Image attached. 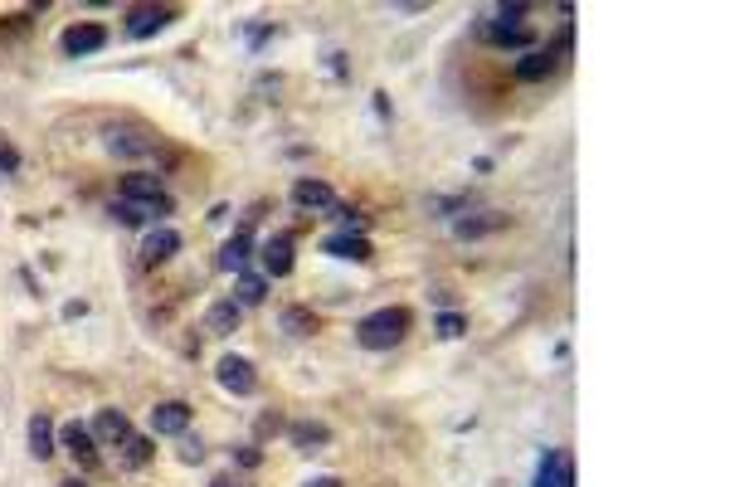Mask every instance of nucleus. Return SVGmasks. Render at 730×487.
Wrapping results in <instances>:
<instances>
[{
	"instance_id": "1",
	"label": "nucleus",
	"mask_w": 730,
	"mask_h": 487,
	"mask_svg": "<svg viewBox=\"0 0 730 487\" xmlns=\"http://www.w3.org/2000/svg\"><path fill=\"white\" fill-rule=\"evenodd\" d=\"M409 307H380V312H370L361 317V327H356V341H361L365 351H390V346H400L404 332H409Z\"/></svg>"
},
{
	"instance_id": "2",
	"label": "nucleus",
	"mask_w": 730,
	"mask_h": 487,
	"mask_svg": "<svg viewBox=\"0 0 730 487\" xmlns=\"http://www.w3.org/2000/svg\"><path fill=\"white\" fill-rule=\"evenodd\" d=\"M103 147L112 156H122V161H142V156L161 151V137L151 127H142V122H112L108 132H103Z\"/></svg>"
},
{
	"instance_id": "3",
	"label": "nucleus",
	"mask_w": 730,
	"mask_h": 487,
	"mask_svg": "<svg viewBox=\"0 0 730 487\" xmlns=\"http://www.w3.org/2000/svg\"><path fill=\"white\" fill-rule=\"evenodd\" d=\"M59 444L69 449V458L83 468V473H93L98 463H103V453H98V439H93V429H83V424H64L59 429Z\"/></svg>"
},
{
	"instance_id": "4",
	"label": "nucleus",
	"mask_w": 730,
	"mask_h": 487,
	"mask_svg": "<svg viewBox=\"0 0 730 487\" xmlns=\"http://www.w3.org/2000/svg\"><path fill=\"white\" fill-rule=\"evenodd\" d=\"M103 44H108V30H103V25H93V20L69 25V30L59 35V49H64L69 59H88V54H98Z\"/></svg>"
},
{
	"instance_id": "5",
	"label": "nucleus",
	"mask_w": 730,
	"mask_h": 487,
	"mask_svg": "<svg viewBox=\"0 0 730 487\" xmlns=\"http://www.w3.org/2000/svg\"><path fill=\"white\" fill-rule=\"evenodd\" d=\"M215 380L229 390V395H254V390H258V371H254V361H249V356H224V361H219V371H215Z\"/></svg>"
},
{
	"instance_id": "6",
	"label": "nucleus",
	"mask_w": 730,
	"mask_h": 487,
	"mask_svg": "<svg viewBox=\"0 0 730 487\" xmlns=\"http://www.w3.org/2000/svg\"><path fill=\"white\" fill-rule=\"evenodd\" d=\"M258 263H263V278H288L292 273V234H273L258 244Z\"/></svg>"
},
{
	"instance_id": "7",
	"label": "nucleus",
	"mask_w": 730,
	"mask_h": 487,
	"mask_svg": "<svg viewBox=\"0 0 730 487\" xmlns=\"http://www.w3.org/2000/svg\"><path fill=\"white\" fill-rule=\"evenodd\" d=\"M108 210H112L117 225H146V220L171 215V200H112Z\"/></svg>"
},
{
	"instance_id": "8",
	"label": "nucleus",
	"mask_w": 730,
	"mask_h": 487,
	"mask_svg": "<svg viewBox=\"0 0 730 487\" xmlns=\"http://www.w3.org/2000/svg\"><path fill=\"white\" fill-rule=\"evenodd\" d=\"M171 20H176V10H171V5H137V10L127 15V35L146 39V35H156V30H166Z\"/></svg>"
},
{
	"instance_id": "9",
	"label": "nucleus",
	"mask_w": 730,
	"mask_h": 487,
	"mask_svg": "<svg viewBox=\"0 0 730 487\" xmlns=\"http://www.w3.org/2000/svg\"><path fill=\"white\" fill-rule=\"evenodd\" d=\"M322 254H331V259H351V263H365L375 249H370V239L365 234H351V229H341V234H327L322 239Z\"/></svg>"
},
{
	"instance_id": "10",
	"label": "nucleus",
	"mask_w": 730,
	"mask_h": 487,
	"mask_svg": "<svg viewBox=\"0 0 730 487\" xmlns=\"http://www.w3.org/2000/svg\"><path fill=\"white\" fill-rule=\"evenodd\" d=\"M185 429H190V405L185 400H161L151 410V434H176L181 439Z\"/></svg>"
},
{
	"instance_id": "11",
	"label": "nucleus",
	"mask_w": 730,
	"mask_h": 487,
	"mask_svg": "<svg viewBox=\"0 0 730 487\" xmlns=\"http://www.w3.org/2000/svg\"><path fill=\"white\" fill-rule=\"evenodd\" d=\"M171 254H181V234H176V229H166V225H156L142 239V263H146V268H156V263H166Z\"/></svg>"
},
{
	"instance_id": "12",
	"label": "nucleus",
	"mask_w": 730,
	"mask_h": 487,
	"mask_svg": "<svg viewBox=\"0 0 730 487\" xmlns=\"http://www.w3.org/2000/svg\"><path fill=\"white\" fill-rule=\"evenodd\" d=\"M536 487H575V463H570V453L555 449L541 458V468H536Z\"/></svg>"
},
{
	"instance_id": "13",
	"label": "nucleus",
	"mask_w": 730,
	"mask_h": 487,
	"mask_svg": "<svg viewBox=\"0 0 730 487\" xmlns=\"http://www.w3.org/2000/svg\"><path fill=\"white\" fill-rule=\"evenodd\" d=\"M292 200H297L302 210H331V205H336V195H331L327 181H312V176H297V181H292Z\"/></svg>"
},
{
	"instance_id": "14",
	"label": "nucleus",
	"mask_w": 730,
	"mask_h": 487,
	"mask_svg": "<svg viewBox=\"0 0 730 487\" xmlns=\"http://www.w3.org/2000/svg\"><path fill=\"white\" fill-rule=\"evenodd\" d=\"M288 439H292V449H297V453H322L331 444V429H327V424L302 419V424H292V429H288Z\"/></svg>"
},
{
	"instance_id": "15",
	"label": "nucleus",
	"mask_w": 730,
	"mask_h": 487,
	"mask_svg": "<svg viewBox=\"0 0 730 487\" xmlns=\"http://www.w3.org/2000/svg\"><path fill=\"white\" fill-rule=\"evenodd\" d=\"M249 254H254V234L239 229V234L219 249V268H224V273H244V268H249Z\"/></svg>"
},
{
	"instance_id": "16",
	"label": "nucleus",
	"mask_w": 730,
	"mask_h": 487,
	"mask_svg": "<svg viewBox=\"0 0 730 487\" xmlns=\"http://www.w3.org/2000/svg\"><path fill=\"white\" fill-rule=\"evenodd\" d=\"M127 434H132L127 414L122 410H98V419H93V439H98V444H112V449H117Z\"/></svg>"
},
{
	"instance_id": "17",
	"label": "nucleus",
	"mask_w": 730,
	"mask_h": 487,
	"mask_svg": "<svg viewBox=\"0 0 730 487\" xmlns=\"http://www.w3.org/2000/svg\"><path fill=\"white\" fill-rule=\"evenodd\" d=\"M555 74V54L550 49H526L521 59H516V78L521 83H541V78Z\"/></svg>"
},
{
	"instance_id": "18",
	"label": "nucleus",
	"mask_w": 730,
	"mask_h": 487,
	"mask_svg": "<svg viewBox=\"0 0 730 487\" xmlns=\"http://www.w3.org/2000/svg\"><path fill=\"white\" fill-rule=\"evenodd\" d=\"M244 322V307L234 298H224V302H215L210 312H205V332H215V337H229L234 327Z\"/></svg>"
},
{
	"instance_id": "19",
	"label": "nucleus",
	"mask_w": 730,
	"mask_h": 487,
	"mask_svg": "<svg viewBox=\"0 0 730 487\" xmlns=\"http://www.w3.org/2000/svg\"><path fill=\"white\" fill-rule=\"evenodd\" d=\"M122 200H166V186L151 171H132V176H122Z\"/></svg>"
},
{
	"instance_id": "20",
	"label": "nucleus",
	"mask_w": 730,
	"mask_h": 487,
	"mask_svg": "<svg viewBox=\"0 0 730 487\" xmlns=\"http://www.w3.org/2000/svg\"><path fill=\"white\" fill-rule=\"evenodd\" d=\"M497 229H507V215H497V210L453 220V234H458V239H482V234H497Z\"/></svg>"
},
{
	"instance_id": "21",
	"label": "nucleus",
	"mask_w": 730,
	"mask_h": 487,
	"mask_svg": "<svg viewBox=\"0 0 730 487\" xmlns=\"http://www.w3.org/2000/svg\"><path fill=\"white\" fill-rule=\"evenodd\" d=\"M151 453H156V444H151L146 434H127V439L117 444V463H122V468H146Z\"/></svg>"
},
{
	"instance_id": "22",
	"label": "nucleus",
	"mask_w": 730,
	"mask_h": 487,
	"mask_svg": "<svg viewBox=\"0 0 730 487\" xmlns=\"http://www.w3.org/2000/svg\"><path fill=\"white\" fill-rule=\"evenodd\" d=\"M278 327H283L288 337H312V332H317V312L292 302V307H283V312H278Z\"/></svg>"
},
{
	"instance_id": "23",
	"label": "nucleus",
	"mask_w": 730,
	"mask_h": 487,
	"mask_svg": "<svg viewBox=\"0 0 730 487\" xmlns=\"http://www.w3.org/2000/svg\"><path fill=\"white\" fill-rule=\"evenodd\" d=\"M30 453H35L39 463L54 458V424H49V414H35V419H30Z\"/></svg>"
},
{
	"instance_id": "24",
	"label": "nucleus",
	"mask_w": 730,
	"mask_h": 487,
	"mask_svg": "<svg viewBox=\"0 0 730 487\" xmlns=\"http://www.w3.org/2000/svg\"><path fill=\"white\" fill-rule=\"evenodd\" d=\"M263 293H268V278L263 273H239V283H234V302L239 307H258Z\"/></svg>"
},
{
	"instance_id": "25",
	"label": "nucleus",
	"mask_w": 730,
	"mask_h": 487,
	"mask_svg": "<svg viewBox=\"0 0 730 487\" xmlns=\"http://www.w3.org/2000/svg\"><path fill=\"white\" fill-rule=\"evenodd\" d=\"M463 327H468V322H463L458 312H443V317L434 322V332H438L443 341H458V337H463Z\"/></svg>"
},
{
	"instance_id": "26",
	"label": "nucleus",
	"mask_w": 730,
	"mask_h": 487,
	"mask_svg": "<svg viewBox=\"0 0 730 487\" xmlns=\"http://www.w3.org/2000/svg\"><path fill=\"white\" fill-rule=\"evenodd\" d=\"M181 463H205V444L190 439V434H181Z\"/></svg>"
},
{
	"instance_id": "27",
	"label": "nucleus",
	"mask_w": 730,
	"mask_h": 487,
	"mask_svg": "<svg viewBox=\"0 0 730 487\" xmlns=\"http://www.w3.org/2000/svg\"><path fill=\"white\" fill-rule=\"evenodd\" d=\"M15 171H20V151L10 142H0V176H15Z\"/></svg>"
},
{
	"instance_id": "28",
	"label": "nucleus",
	"mask_w": 730,
	"mask_h": 487,
	"mask_svg": "<svg viewBox=\"0 0 730 487\" xmlns=\"http://www.w3.org/2000/svg\"><path fill=\"white\" fill-rule=\"evenodd\" d=\"M283 429V419L278 414H263V424H258V434H278Z\"/></svg>"
},
{
	"instance_id": "29",
	"label": "nucleus",
	"mask_w": 730,
	"mask_h": 487,
	"mask_svg": "<svg viewBox=\"0 0 730 487\" xmlns=\"http://www.w3.org/2000/svg\"><path fill=\"white\" fill-rule=\"evenodd\" d=\"M239 463H244V468H258V449H239Z\"/></svg>"
},
{
	"instance_id": "30",
	"label": "nucleus",
	"mask_w": 730,
	"mask_h": 487,
	"mask_svg": "<svg viewBox=\"0 0 730 487\" xmlns=\"http://www.w3.org/2000/svg\"><path fill=\"white\" fill-rule=\"evenodd\" d=\"M210 487H244V483H239L234 473H219V478H215V483H210Z\"/></svg>"
},
{
	"instance_id": "31",
	"label": "nucleus",
	"mask_w": 730,
	"mask_h": 487,
	"mask_svg": "<svg viewBox=\"0 0 730 487\" xmlns=\"http://www.w3.org/2000/svg\"><path fill=\"white\" fill-rule=\"evenodd\" d=\"M307 487H341V478H312Z\"/></svg>"
},
{
	"instance_id": "32",
	"label": "nucleus",
	"mask_w": 730,
	"mask_h": 487,
	"mask_svg": "<svg viewBox=\"0 0 730 487\" xmlns=\"http://www.w3.org/2000/svg\"><path fill=\"white\" fill-rule=\"evenodd\" d=\"M59 487H88V483H83V478H69V483H59Z\"/></svg>"
}]
</instances>
